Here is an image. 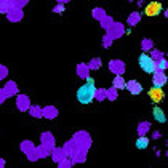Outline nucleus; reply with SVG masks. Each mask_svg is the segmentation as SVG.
<instances>
[{"mask_svg": "<svg viewBox=\"0 0 168 168\" xmlns=\"http://www.w3.org/2000/svg\"><path fill=\"white\" fill-rule=\"evenodd\" d=\"M143 46H144V48L147 50V48H149V46H151V42H149V40H146V42L143 43Z\"/></svg>", "mask_w": 168, "mask_h": 168, "instance_id": "obj_28", "label": "nucleus"}, {"mask_svg": "<svg viewBox=\"0 0 168 168\" xmlns=\"http://www.w3.org/2000/svg\"><path fill=\"white\" fill-rule=\"evenodd\" d=\"M147 144H149V141H147V138H144V136H141L136 141V147L138 149H144V147H147Z\"/></svg>", "mask_w": 168, "mask_h": 168, "instance_id": "obj_14", "label": "nucleus"}, {"mask_svg": "<svg viewBox=\"0 0 168 168\" xmlns=\"http://www.w3.org/2000/svg\"><path fill=\"white\" fill-rule=\"evenodd\" d=\"M87 71H88V67L85 66V64H80V66L77 67V72L80 74V75H82L83 79H87Z\"/></svg>", "mask_w": 168, "mask_h": 168, "instance_id": "obj_16", "label": "nucleus"}, {"mask_svg": "<svg viewBox=\"0 0 168 168\" xmlns=\"http://www.w3.org/2000/svg\"><path fill=\"white\" fill-rule=\"evenodd\" d=\"M93 16H95L96 19H102V18H104V10H101V8H96V10L93 11Z\"/></svg>", "mask_w": 168, "mask_h": 168, "instance_id": "obj_17", "label": "nucleus"}, {"mask_svg": "<svg viewBox=\"0 0 168 168\" xmlns=\"http://www.w3.org/2000/svg\"><path fill=\"white\" fill-rule=\"evenodd\" d=\"M18 109H19V110L29 109V98H27V96H19V98H18Z\"/></svg>", "mask_w": 168, "mask_h": 168, "instance_id": "obj_5", "label": "nucleus"}, {"mask_svg": "<svg viewBox=\"0 0 168 168\" xmlns=\"http://www.w3.org/2000/svg\"><path fill=\"white\" fill-rule=\"evenodd\" d=\"M139 66L143 67L144 72H149V74L157 71V62L154 61V58H151V56H147V54L139 56Z\"/></svg>", "mask_w": 168, "mask_h": 168, "instance_id": "obj_2", "label": "nucleus"}, {"mask_svg": "<svg viewBox=\"0 0 168 168\" xmlns=\"http://www.w3.org/2000/svg\"><path fill=\"white\" fill-rule=\"evenodd\" d=\"M166 67V62H165V59H162L160 61V69H165Z\"/></svg>", "mask_w": 168, "mask_h": 168, "instance_id": "obj_29", "label": "nucleus"}, {"mask_svg": "<svg viewBox=\"0 0 168 168\" xmlns=\"http://www.w3.org/2000/svg\"><path fill=\"white\" fill-rule=\"evenodd\" d=\"M138 18H139V16H138V15H133V16H131V18H130V23H131V24H135V23H136V21H138Z\"/></svg>", "mask_w": 168, "mask_h": 168, "instance_id": "obj_26", "label": "nucleus"}, {"mask_svg": "<svg viewBox=\"0 0 168 168\" xmlns=\"http://www.w3.org/2000/svg\"><path fill=\"white\" fill-rule=\"evenodd\" d=\"M154 117H155L160 123H163L165 120H166V118H165V115H163V110H162V109H158V107H155V109H154Z\"/></svg>", "mask_w": 168, "mask_h": 168, "instance_id": "obj_9", "label": "nucleus"}, {"mask_svg": "<svg viewBox=\"0 0 168 168\" xmlns=\"http://www.w3.org/2000/svg\"><path fill=\"white\" fill-rule=\"evenodd\" d=\"M53 144H54L53 136H50L48 133H45V135H43V146H45V147H53Z\"/></svg>", "mask_w": 168, "mask_h": 168, "instance_id": "obj_10", "label": "nucleus"}, {"mask_svg": "<svg viewBox=\"0 0 168 168\" xmlns=\"http://www.w3.org/2000/svg\"><path fill=\"white\" fill-rule=\"evenodd\" d=\"M95 95H96V88H95V85H93V79H88V82L85 83V85L79 88L77 99L82 102V104H88V102H91V99L95 98Z\"/></svg>", "mask_w": 168, "mask_h": 168, "instance_id": "obj_1", "label": "nucleus"}, {"mask_svg": "<svg viewBox=\"0 0 168 168\" xmlns=\"http://www.w3.org/2000/svg\"><path fill=\"white\" fill-rule=\"evenodd\" d=\"M110 71H114L117 74L123 72V62L122 61H110Z\"/></svg>", "mask_w": 168, "mask_h": 168, "instance_id": "obj_6", "label": "nucleus"}, {"mask_svg": "<svg viewBox=\"0 0 168 168\" xmlns=\"http://www.w3.org/2000/svg\"><path fill=\"white\" fill-rule=\"evenodd\" d=\"M58 2H67V0H58Z\"/></svg>", "mask_w": 168, "mask_h": 168, "instance_id": "obj_34", "label": "nucleus"}, {"mask_svg": "<svg viewBox=\"0 0 168 168\" xmlns=\"http://www.w3.org/2000/svg\"><path fill=\"white\" fill-rule=\"evenodd\" d=\"M114 85H115V87H118V88H122V87H123V82H122V79H120V77H117V79L114 80Z\"/></svg>", "mask_w": 168, "mask_h": 168, "instance_id": "obj_24", "label": "nucleus"}, {"mask_svg": "<svg viewBox=\"0 0 168 168\" xmlns=\"http://www.w3.org/2000/svg\"><path fill=\"white\" fill-rule=\"evenodd\" d=\"M128 90L131 91L133 95H136V93H139V91H141V87H139L136 82H130V83H128Z\"/></svg>", "mask_w": 168, "mask_h": 168, "instance_id": "obj_13", "label": "nucleus"}, {"mask_svg": "<svg viewBox=\"0 0 168 168\" xmlns=\"http://www.w3.org/2000/svg\"><path fill=\"white\" fill-rule=\"evenodd\" d=\"M6 75V67H3V66H0V79H3Z\"/></svg>", "mask_w": 168, "mask_h": 168, "instance_id": "obj_25", "label": "nucleus"}, {"mask_svg": "<svg viewBox=\"0 0 168 168\" xmlns=\"http://www.w3.org/2000/svg\"><path fill=\"white\" fill-rule=\"evenodd\" d=\"M165 82H166V77H163V74H162V72H157V77L154 79L155 87H162Z\"/></svg>", "mask_w": 168, "mask_h": 168, "instance_id": "obj_8", "label": "nucleus"}, {"mask_svg": "<svg viewBox=\"0 0 168 168\" xmlns=\"http://www.w3.org/2000/svg\"><path fill=\"white\" fill-rule=\"evenodd\" d=\"M62 10H64L62 6H56V8H54V11H62Z\"/></svg>", "mask_w": 168, "mask_h": 168, "instance_id": "obj_32", "label": "nucleus"}, {"mask_svg": "<svg viewBox=\"0 0 168 168\" xmlns=\"http://www.w3.org/2000/svg\"><path fill=\"white\" fill-rule=\"evenodd\" d=\"M59 165H61V166H69V165H71V163H69V162H67V160H62V162H61V163H59Z\"/></svg>", "mask_w": 168, "mask_h": 168, "instance_id": "obj_30", "label": "nucleus"}, {"mask_svg": "<svg viewBox=\"0 0 168 168\" xmlns=\"http://www.w3.org/2000/svg\"><path fill=\"white\" fill-rule=\"evenodd\" d=\"M112 26H115V27H112L110 29V35L114 37V39H117V37H120L122 35V32H123V29H122V24H112Z\"/></svg>", "mask_w": 168, "mask_h": 168, "instance_id": "obj_7", "label": "nucleus"}, {"mask_svg": "<svg viewBox=\"0 0 168 168\" xmlns=\"http://www.w3.org/2000/svg\"><path fill=\"white\" fill-rule=\"evenodd\" d=\"M160 11H162V5L158 3V2H152V3H149V5L146 6V10H144V13H146L147 16H157Z\"/></svg>", "mask_w": 168, "mask_h": 168, "instance_id": "obj_4", "label": "nucleus"}, {"mask_svg": "<svg viewBox=\"0 0 168 168\" xmlns=\"http://www.w3.org/2000/svg\"><path fill=\"white\" fill-rule=\"evenodd\" d=\"M8 18H10V19L13 21H16V19H19V18H21V11L19 10H13V8H11V10H8Z\"/></svg>", "mask_w": 168, "mask_h": 168, "instance_id": "obj_12", "label": "nucleus"}, {"mask_svg": "<svg viewBox=\"0 0 168 168\" xmlns=\"http://www.w3.org/2000/svg\"><path fill=\"white\" fill-rule=\"evenodd\" d=\"M147 127H149V123L146 122V123H139V128H138V131H139V135H143V133H146L147 131Z\"/></svg>", "mask_w": 168, "mask_h": 168, "instance_id": "obj_19", "label": "nucleus"}, {"mask_svg": "<svg viewBox=\"0 0 168 168\" xmlns=\"http://www.w3.org/2000/svg\"><path fill=\"white\" fill-rule=\"evenodd\" d=\"M5 91H2V90H0V104H2V102H3V99H5Z\"/></svg>", "mask_w": 168, "mask_h": 168, "instance_id": "obj_27", "label": "nucleus"}, {"mask_svg": "<svg viewBox=\"0 0 168 168\" xmlns=\"http://www.w3.org/2000/svg\"><path fill=\"white\" fill-rule=\"evenodd\" d=\"M18 90H16V83H13V82H10L6 85V88H5V95L6 96H10V95H15Z\"/></svg>", "mask_w": 168, "mask_h": 168, "instance_id": "obj_11", "label": "nucleus"}, {"mask_svg": "<svg viewBox=\"0 0 168 168\" xmlns=\"http://www.w3.org/2000/svg\"><path fill=\"white\" fill-rule=\"evenodd\" d=\"M95 98H98L99 101H102V99L106 98V91H99V93L96 91V95H95Z\"/></svg>", "mask_w": 168, "mask_h": 168, "instance_id": "obj_23", "label": "nucleus"}, {"mask_svg": "<svg viewBox=\"0 0 168 168\" xmlns=\"http://www.w3.org/2000/svg\"><path fill=\"white\" fill-rule=\"evenodd\" d=\"M109 39H110V37H106V40H104V45H106V46H109V43H110Z\"/></svg>", "mask_w": 168, "mask_h": 168, "instance_id": "obj_31", "label": "nucleus"}, {"mask_svg": "<svg viewBox=\"0 0 168 168\" xmlns=\"http://www.w3.org/2000/svg\"><path fill=\"white\" fill-rule=\"evenodd\" d=\"M106 96H107L109 99H115V98H117V91H115V88L110 90L109 93H106Z\"/></svg>", "mask_w": 168, "mask_h": 168, "instance_id": "obj_21", "label": "nucleus"}, {"mask_svg": "<svg viewBox=\"0 0 168 168\" xmlns=\"http://www.w3.org/2000/svg\"><path fill=\"white\" fill-rule=\"evenodd\" d=\"M43 114L48 117V118H53V117H56V109H54V107H46V109L43 110Z\"/></svg>", "mask_w": 168, "mask_h": 168, "instance_id": "obj_15", "label": "nucleus"}, {"mask_svg": "<svg viewBox=\"0 0 168 168\" xmlns=\"http://www.w3.org/2000/svg\"><path fill=\"white\" fill-rule=\"evenodd\" d=\"M88 67H90V69H98V67H99V59H98V58H96V59H93Z\"/></svg>", "mask_w": 168, "mask_h": 168, "instance_id": "obj_22", "label": "nucleus"}, {"mask_svg": "<svg viewBox=\"0 0 168 168\" xmlns=\"http://www.w3.org/2000/svg\"><path fill=\"white\" fill-rule=\"evenodd\" d=\"M23 151L26 152V154H29V152H32V144L29 143V141H26V143H23Z\"/></svg>", "mask_w": 168, "mask_h": 168, "instance_id": "obj_18", "label": "nucleus"}, {"mask_svg": "<svg viewBox=\"0 0 168 168\" xmlns=\"http://www.w3.org/2000/svg\"><path fill=\"white\" fill-rule=\"evenodd\" d=\"M3 165V160H0V166H2Z\"/></svg>", "mask_w": 168, "mask_h": 168, "instance_id": "obj_33", "label": "nucleus"}, {"mask_svg": "<svg viewBox=\"0 0 168 168\" xmlns=\"http://www.w3.org/2000/svg\"><path fill=\"white\" fill-rule=\"evenodd\" d=\"M31 114H32L34 117H42V110L37 109V107H32V109H31Z\"/></svg>", "mask_w": 168, "mask_h": 168, "instance_id": "obj_20", "label": "nucleus"}, {"mask_svg": "<svg viewBox=\"0 0 168 168\" xmlns=\"http://www.w3.org/2000/svg\"><path fill=\"white\" fill-rule=\"evenodd\" d=\"M163 90L160 88V87H154V88H151L149 90V98H151L155 104H158V102H160L162 99H163Z\"/></svg>", "mask_w": 168, "mask_h": 168, "instance_id": "obj_3", "label": "nucleus"}]
</instances>
